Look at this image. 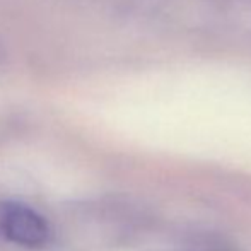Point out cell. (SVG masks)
<instances>
[{
	"instance_id": "obj_1",
	"label": "cell",
	"mask_w": 251,
	"mask_h": 251,
	"mask_svg": "<svg viewBox=\"0 0 251 251\" xmlns=\"http://www.w3.org/2000/svg\"><path fill=\"white\" fill-rule=\"evenodd\" d=\"M0 238L21 248L41 250L51 243V226L19 200H0Z\"/></svg>"
},
{
	"instance_id": "obj_2",
	"label": "cell",
	"mask_w": 251,
	"mask_h": 251,
	"mask_svg": "<svg viewBox=\"0 0 251 251\" xmlns=\"http://www.w3.org/2000/svg\"><path fill=\"white\" fill-rule=\"evenodd\" d=\"M175 251H236V248L219 238L195 234L179 239L175 245Z\"/></svg>"
}]
</instances>
